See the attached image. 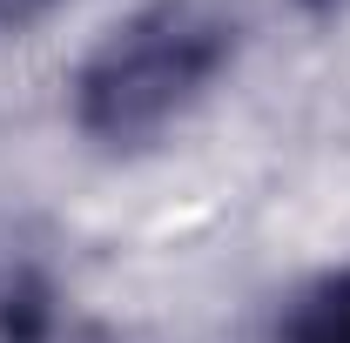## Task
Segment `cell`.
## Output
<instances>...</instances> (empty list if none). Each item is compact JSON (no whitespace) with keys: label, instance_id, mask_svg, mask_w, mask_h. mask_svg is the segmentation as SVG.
Instances as JSON below:
<instances>
[{"label":"cell","instance_id":"1","mask_svg":"<svg viewBox=\"0 0 350 343\" xmlns=\"http://www.w3.org/2000/svg\"><path fill=\"white\" fill-rule=\"evenodd\" d=\"M222 61V27L189 14V7H162L142 27H129L122 41L94 61V74L81 87V115L101 135H142L169 115L175 101H189L209 81V68Z\"/></svg>","mask_w":350,"mask_h":343},{"label":"cell","instance_id":"2","mask_svg":"<svg viewBox=\"0 0 350 343\" xmlns=\"http://www.w3.org/2000/svg\"><path fill=\"white\" fill-rule=\"evenodd\" d=\"M297 343H350V283H344V290H330V297L304 316Z\"/></svg>","mask_w":350,"mask_h":343}]
</instances>
